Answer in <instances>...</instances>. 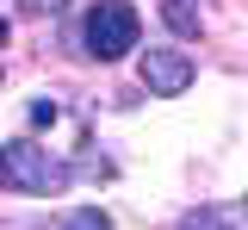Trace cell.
Returning a JSON list of instances; mask_svg holds the SVG:
<instances>
[{
  "instance_id": "52a82bcc",
  "label": "cell",
  "mask_w": 248,
  "mask_h": 230,
  "mask_svg": "<svg viewBox=\"0 0 248 230\" xmlns=\"http://www.w3.org/2000/svg\"><path fill=\"white\" fill-rule=\"evenodd\" d=\"M31 125H56V99H37L31 106Z\"/></svg>"
},
{
  "instance_id": "5b68a950",
  "label": "cell",
  "mask_w": 248,
  "mask_h": 230,
  "mask_svg": "<svg viewBox=\"0 0 248 230\" xmlns=\"http://www.w3.org/2000/svg\"><path fill=\"white\" fill-rule=\"evenodd\" d=\"M62 230H112V218L99 205H75V212H62Z\"/></svg>"
},
{
  "instance_id": "8992f818",
  "label": "cell",
  "mask_w": 248,
  "mask_h": 230,
  "mask_svg": "<svg viewBox=\"0 0 248 230\" xmlns=\"http://www.w3.org/2000/svg\"><path fill=\"white\" fill-rule=\"evenodd\" d=\"M19 6H25L31 19H44V13H62V6H68V0H19Z\"/></svg>"
},
{
  "instance_id": "ba28073f",
  "label": "cell",
  "mask_w": 248,
  "mask_h": 230,
  "mask_svg": "<svg viewBox=\"0 0 248 230\" xmlns=\"http://www.w3.org/2000/svg\"><path fill=\"white\" fill-rule=\"evenodd\" d=\"M0 50H6V19H0Z\"/></svg>"
},
{
  "instance_id": "3957f363",
  "label": "cell",
  "mask_w": 248,
  "mask_h": 230,
  "mask_svg": "<svg viewBox=\"0 0 248 230\" xmlns=\"http://www.w3.org/2000/svg\"><path fill=\"white\" fill-rule=\"evenodd\" d=\"M137 75H143V87H149L155 99H174V94H186V87L199 81L192 56H186V50H168V44H149V50L137 56Z\"/></svg>"
},
{
  "instance_id": "277c9868",
  "label": "cell",
  "mask_w": 248,
  "mask_h": 230,
  "mask_svg": "<svg viewBox=\"0 0 248 230\" xmlns=\"http://www.w3.org/2000/svg\"><path fill=\"white\" fill-rule=\"evenodd\" d=\"M161 19H168L180 37H192V32H199V6H192V0H168V6H161Z\"/></svg>"
},
{
  "instance_id": "6da1fadb",
  "label": "cell",
  "mask_w": 248,
  "mask_h": 230,
  "mask_svg": "<svg viewBox=\"0 0 248 230\" xmlns=\"http://www.w3.org/2000/svg\"><path fill=\"white\" fill-rule=\"evenodd\" d=\"M93 63H118L130 50H143V19H137V6L130 0H99L87 13V32H81Z\"/></svg>"
},
{
  "instance_id": "7a4b0ae2",
  "label": "cell",
  "mask_w": 248,
  "mask_h": 230,
  "mask_svg": "<svg viewBox=\"0 0 248 230\" xmlns=\"http://www.w3.org/2000/svg\"><path fill=\"white\" fill-rule=\"evenodd\" d=\"M0 187H13V193H62L68 168L50 162V149H37L31 137H13V143H0Z\"/></svg>"
}]
</instances>
